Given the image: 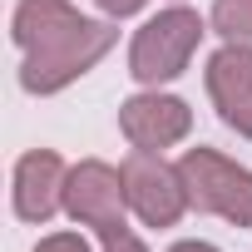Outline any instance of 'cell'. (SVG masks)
<instances>
[{
    "label": "cell",
    "mask_w": 252,
    "mask_h": 252,
    "mask_svg": "<svg viewBox=\"0 0 252 252\" xmlns=\"http://www.w3.org/2000/svg\"><path fill=\"white\" fill-rule=\"evenodd\" d=\"M124 193H129L134 213H139L144 222H154V227L173 222V218L183 213V198H188V188H183V173L163 168L154 149H139V154H129V163H124Z\"/></svg>",
    "instance_id": "4"
},
{
    "label": "cell",
    "mask_w": 252,
    "mask_h": 252,
    "mask_svg": "<svg viewBox=\"0 0 252 252\" xmlns=\"http://www.w3.org/2000/svg\"><path fill=\"white\" fill-rule=\"evenodd\" d=\"M208 89L222 109L227 124H237L242 134H252V50H222L208 64Z\"/></svg>",
    "instance_id": "6"
},
{
    "label": "cell",
    "mask_w": 252,
    "mask_h": 252,
    "mask_svg": "<svg viewBox=\"0 0 252 252\" xmlns=\"http://www.w3.org/2000/svg\"><path fill=\"white\" fill-rule=\"evenodd\" d=\"M109 45H114V30L109 25L79 20L74 30H64L60 40H50L45 50H35V60L25 64V84L30 89H60L64 79H74L79 69H89Z\"/></svg>",
    "instance_id": "3"
},
{
    "label": "cell",
    "mask_w": 252,
    "mask_h": 252,
    "mask_svg": "<svg viewBox=\"0 0 252 252\" xmlns=\"http://www.w3.org/2000/svg\"><path fill=\"white\" fill-rule=\"evenodd\" d=\"M173 252H213V247H198V242H183V247H173Z\"/></svg>",
    "instance_id": "14"
},
{
    "label": "cell",
    "mask_w": 252,
    "mask_h": 252,
    "mask_svg": "<svg viewBox=\"0 0 252 252\" xmlns=\"http://www.w3.org/2000/svg\"><path fill=\"white\" fill-rule=\"evenodd\" d=\"M178 173H183V188L198 208H213V213L252 227V173L232 168L227 158H218L208 149H193L178 163Z\"/></svg>",
    "instance_id": "1"
},
{
    "label": "cell",
    "mask_w": 252,
    "mask_h": 252,
    "mask_svg": "<svg viewBox=\"0 0 252 252\" xmlns=\"http://www.w3.org/2000/svg\"><path fill=\"white\" fill-rule=\"evenodd\" d=\"M74 25H79V15L64 5V0H25L20 15H15V40L30 45V50H45L50 40H60Z\"/></svg>",
    "instance_id": "9"
},
{
    "label": "cell",
    "mask_w": 252,
    "mask_h": 252,
    "mask_svg": "<svg viewBox=\"0 0 252 252\" xmlns=\"http://www.w3.org/2000/svg\"><path fill=\"white\" fill-rule=\"evenodd\" d=\"M55 183H60V158L55 154H30L20 163V193H15V208L20 218L40 222L55 213Z\"/></svg>",
    "instance_id": "8"
},
{
    "label": "cell",
    "mask_w": 252,
    "mask_h": 252,
    "mask_svg": "<svg viewBox=\"0 0 252 252\" xmlns=\"http://www.w3.org/2000/svg\"><path fill=\"white\" fill-rule=\"evenodd\" d=\"M198 35H203V25H198L193 10H168V15L149 20L139 30V40H134V74L149 79V84L154 79H173L183 69V60L193 55Z\"/></svg>",
    "instance_id": "2"
},
{
    "label": "cell",
    "mask_w": 252,
    "mask_h": 252,
    "mask_svg": "<svg viewBox=\"0 0 252 252\" xmlns=\"http://www.w3.org/2000/svg\"><path fill=\"white\" fill-rule=\"evenodd\" d=\"M124 134L139 149H163L188 134V109L178 99H134L124 104Z\"/></svg>",
    "instance_id": "7"
},
{
    "label": "cell",
    "mask_w": 252,
    "mask_h": 252,
    "mask_svg": "<svg viewBox=\"0 0 252 252\" xmlns=\"http://www.w3.org/2000/svg\"><path fill=\"white\" fill-rule=\"evenodd\" d=\"M99 5L109 10V15H129V10H139L144 0H99Z\"/></svg>",
    "instance_id": "12"
},
{
    "label": "cell",
    "mask_w": 252,
    "mask_h": 252,
    "mask_svg": "<svg viewBox=\"0 0 252 252\" xmlns=\"http://www.w3.org/2000/svg\"><path fill=\"white\" fill-rule=\"evenodd\" d=\"M124 198H129V193L119 188V173L104 168V163H84V168H74L69 183H64V203H69V213L84 218L104 242L124 232V213H119Z\"/></svg>",
    "instance_id": "5"
},
{
    "label": "cell",
    "mask_w": 252,
    "mask_h": 252,
    "mask_svg": "<svg viewBox=\"0 0 252 252\" xmlns=\"http://www.w3.org/2000/svg\"><path fill=\"white\" fill-rule=\"evenodd\" d=\"M109 252H144V247H139L129 232H119V237H109Z\"/></svg>",
    "instance_id": "13"
},
{
    "label": "cell",
    "mask_w": 252,
    "mask_h": 252,
    "mask_svg": "<svg viewBox=\"0 0 252 252\" xmlns=\"http://www.w3.org/2000/svg\"><path fill=\"white\" fill-rule=\"evenodd\" d=\"M35 252H89V247H84V237H74V232H64V237H50V242H40Z\"/></svg>",
    "instance_id": "11"
},
{
    "label": "cell",
    "mask_w": 252,
    "mask_h": 252,
    "mask_svg": "<svg viewBox=\"0 0 252 252\" xmlns=\"http://www.w3.org/2000/svg\"><path fill=\"white\" fill-rule=\"evenodd\" d=\"M213 25L227 40H252V0H218L213 5Z\"/></svg>",
    "instance_id": "10"
}]
</instances>
